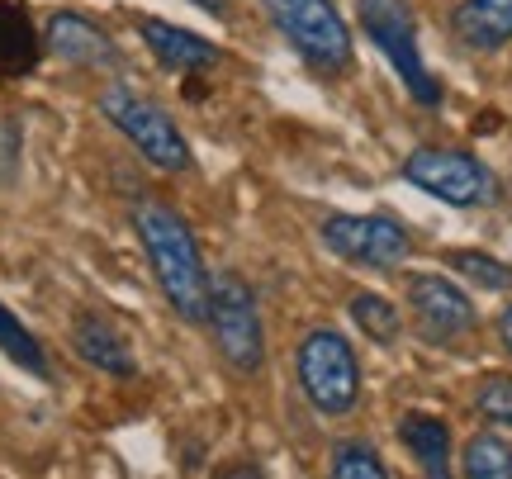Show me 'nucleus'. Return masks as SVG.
<instances>
[{
    "mask_svg": "<svg viewBox=\"0 0 512 479\" xmlns=\"http://www.w3.org/2000/svg\"><path fill=\"white\" fill-rule=\"evenodd\" d=\"M133 228L143 238V252L157 271L162 295L171 299V309L185 323H204L209 318V271L200 261L195 233L185 228V219L162 200H143L133 209Z\"/></svg>",
    "mask_w": 512,
    "mask_h": 479,
    "instance_id": "f257e3e1",
    "label": "nucleus"
},
{
    "mask_svg": "<svg viewBox=\"0 0 512 479\" xmlns=\"http://www.w3.org/2000/svg\"><path fill=\"white\" fill-rule=\"evenodd\" d=\"M271 24L285 34L294 53L313 62L318 72H347L351 67V34L347 19L332 0H261Z\"/></svg>",
    "mask_w": 512,
    "mask_h": 479,
    "instance_id": "f03ea898",
    "label": "nucleus"
},
{
    "mask_svg": "<svg viewBox=\"0 0 512 479\" xmlns=\"http://www.w3.org/2000/svg\"><path fill=\"white\" fill-rule=\"evenodd\" d=\"M209 323H214V342H219L223 361L238 375H256L261 356H266V332H261L252 285L238 271L209 276Z\"/></svg>",
    "mask_w": 512,
    "mask_h": 479,
    "instance_id": "7ed1b4c3",
    "label": "nucleus"
},
{
    "mask_svg": "<svg viewBox=\"0 0 512 479\" xmlns=\"http://www.w3.org/2000/svg\"><path fill=\"white\" fill-rule=\"evenodd\" d=\"M299 385L309 394V404L328 418H342L361 399V366L356 351L342 332L318 328L299 342Z\"/></svg>",
    "mask_w": 512,
    "mask_h": 479,
    "instance_id": "20e7f679",
    "label": "nucleus"
},
{
    "mask_svg": "<svg viewBox=\"0 0 512 479\" xmlns=\"http://www.w3.org/2000/svg\"><path fill=\"white\" fill-rule=\"evenodd\" d=\"M356 15H361V29L370 34V43H375V48L389 57V67L399 72L408 95H413L418 105H427V110L441 105V86L418 53V29H413L408 5H403V0H356Z\"/></svg>",
    "mask_w": 512,
    "mask_h": 479,
    "instance_id": "39448f33",
    "label": "nucleus"
},
{
    "mask_svg": "<svg viewBox=\"0 0 512 479\" xmlns=\"http://www.w3.org/2000/svg\"><path fill=\"white\" fill-rule=\"evenodd\" d=\"M403 176H408V185L427 190L432 200H446L456 209H479V204L498 200L494 171L456 148H413L403 157Z\"/></svg>",
    "mask_w": 512,
    "mask_h": 479,
    "instance_id": "423d86ee",
    "label": "nucleus"
},
{
    "mask_svg": "<svg viewBox=\"0 0 512 479\" xmlns=\"http://www.w3.org/2000/svg\"><path fill=\"white\" fill-rule=\"evenodd\" d=\"M100 114L152 166H162V171H185L190 166V143H185V133L171 124V114L162 105H152V100L124 91V86H110V91L100 95Z\"/></svg>",
    "mask_w": 512,
    "mask_h": 479,
    "instance_id": "0eeeda50",
    "label": "nucleus"
},
{
    "mask_svg": "<svg viewBox=\"0 0 512 479\" xmlns=\"http://www.w3.org/2000/svg\"><path fill=\"white\" fill-rule=\"evenodd\" d=\"M323 242L351 266H370V271H389L408 257L413 238L403 233V223L384 219V214H332L323 219Z\"/></svg>",
    "mask_w": 512,
    "mask_h": 479,
    "instance_id": "6e6552de",
    "label": "nucleus"
},
{
    "mask_svg": "<svg viewBox=\"0 0 512 479\" xmlns=\"http://www.w3.org/2000/svg\"><path fill=\"white\" fill-rule=\"evenodd\" d=\"M408 304H413V318L418 328L432 337V342H451L460 332L475 328V304L470 295L451 285L446 276H413L408 280Z\"/></svg>",
    "mask_w": 512,
    "mask_h": 479,
    "instance_id": "1a4fd4ad",
    "label": "nucleus"
},
{
    "mask_svg": "<svg viewBox=\"0 0 512 479\" xmlns=\"http://www.w3.org/2000/svg\"><path fill=\"white\" fill-rule=\"evenodd\" d=\"M48 48L72 67H110L114 57V38L95 24V19L76 15V10H57L48 19Z\"/></svg>",
    "mask_w": 512,
    "mask_h": 479,
    "instance_id": "9d476101",
    "label": "nucleus"
},
{
    "mask_svg": "<svg viewBox=\"0 0 512 479\" xmlns=\"http://www.w3.org/2000/svg\"><path fill=\"white\" fill-rule=\"evenodd\" d=\"M138 34L147 38V48L157 53V62L162 67H171V72H209L214 62H219V48L209 43V38L190 34V29H176V24H166V19L157 15H143L138 19Z\"/></svg>",
    "mask_w": 512,
    "mask_h": 479,
    "instance_id": "9b49d317",
    "label": "nucleus"
},
{
    "mask_svg": "<svg viewBox=\"0 0 512 479\" xmlns=\"http://www.w3.org/2000/svg\"><path fill=\"white\" fill-rule=\"evenodd\" d=\"M451 29L465 48L498 53L503 43H512V0H460L451 10Z\"/></svg>",
    "mask_w": 512,
    "mask_h": 479,
    "instance_id": "f8f14e48",
    "label": "nucleus"
},
{
    "mask_svg": "<svg viewBox=\"0 0 512 479\" xmlns=\"http://www.w3.org/2000/svg\"><path fill=\"white\" fill-rule=\"evenodd\" d=\"M38 57H43V38H38L29 10L15 0H0V81L29 76Z\"/></svg>",
    "mask_w": 512,
    "mask_h": 479,
    "instance_id": "ddd939ff",
    "label": "nucleus"
},
{
    "mask_svg": "<svg viewBox=\"0 0 512 479\" xmlns=\"http://www.w3.org/2000/svg\"><path fill=\"white\" fill-rule=\"evenodd\" d=\"M72 347L76 356L86 361V366L105 370V375H119V380H128L133 375V351H128V342L119 337V328H110L100 314H81L72 328Z\"/></svg>",
    "mask_w": 512,
    "mask_h": 479,
    "instance_id": "4468645a",
    "label": "nucleus"
},
{
    "mask_svg": "<svg viewBox=\"0 0 512 479\" xmlns=\"http://www.w3.org/2000/svg\"><path fill=\"white\" fill-rule=\"evenodd\" d=\"M403 446L413 451V461L422 465L427 479H451V427L427 413H408L399 423Z\"/></svg>",
    "mask_w": 512,
    "mask_h": 479,
    "instance_id": "2eb2a0df",
    "label": "nucleus"
},
{
    "mask_svg": "<svg viewBox=\"0 0 512 479\" xmlns=\"http://www.w3.org/2000/svg\"><path fill=\"white\" fill-rule=\"evenodd\" d=\"M465 479H512V442L498 432H479L465 446Z\"/></svg>",
    "mask_w": 512,
    "mask_h": 479,
    "instance_id": "dca6fc26",
    "label": "nucleus"
},
{
    "mask_svg": "<svg viewBox=\"0 0 512 479\" xmlns=\"http://www.w3.org/2000/svg\"><path fill=\"white\" fill-rule=\"evenodd\" d=\"M0 351H5L15 366L29 370V375H48V356H43V347L34 342V332L24 328L5 304H0Z\"/></svg>",
    "mask_w": 512,
    "mask_h": 479,
    "instance_id": "f3484780",
    "label": "nucleus"
},
{
    "mask_svg": "<svg viewBox=\"0 0 512 479\" xmlns=\"http://www.w3.org/2000/svg\"><path fill=\"white\" fill-rule=\"evenodd\" d=\"M351 318H356V328L370 332V337H375V342H384V347H389V342L403 332L399 309H394L384 295H370V290H361V295L351 299Z\"/></svg>",
    "mask_w": 512,
    "mask_h": 479,
    "instance_id": "a211bd4d",
    "label": "nucleus"
},
{
    "mask_svg": "<svg viewBox=\"0 0 512 479\" xmlns=\"http://www.w3.org/2000/svg\"><path fill=\"white\" fill-rule=\"evenodd\" d=\"M328 479H394L384 470V461L375 456V446L366 442H342L332 451V470Z\"/></svg>",
    "mask_w": 512,
    "mask_h": 479,
    "instance_id": "6ab92c4d",
    "label": "nucleus"
},
{
    "mask_svg": "<svg viewBox=\"0 0 512 479\" xmlns=\"http://www.w3.org/2000/svg\"><path fill=\"white\" fill-rule=\"evenodd\" d=\"M446 261H451L465 280L484 285V290H512V266L489 257V252H446Z\"/></svg>",
    "mask_w": 512,
    "mask_h": 479,
    "instance_id": "aec40b11",
    "label": "nucleus"
},
{
    "mask_svg": "<svg viewBox=\"0 0 512 479\" xmlns=\"http://www.w3.org/2000/svg\"><path fill=\"white\" fill-rule=\"evenodd\" d=\"M475 408L484 413V418L512 427V375H489L475 394Z\"/></svg>",
    "mask_w": 512,
    "mask_h": 479,
    "instance_id": "412c9836",
    "label": "nucleus"
},
{
    "mask_svg": "<svg viewBox=\"0 0 512 479\" xmlns=\"http://www.w3.org/2000/svg\"><path fill=\"white\" fill-rule=\"evenodd\" d=\"M214 479H266V475H261L256 465H247V461H242V465H223V470H219V475H214Z\"/></svg>",
    "mask_w": 512,
    "mask_h": 479,
    "instance_id": "4be33fe9",
    "label": "nucleus"
},
{
    "mask_svg": "<svg viewBox=\"0 0 512 479\" xmlns=\"http://www.w3.org/2000/svg\"><path fill=\"white\" fill-rule=\"evenodd\" d=\"M498 337H503V347L512 351V304L503 309V318H498Z\"/></svg>",
    "mask_w": 512,
    "mask_h": 479,
    "instance_id": "5701e85b",
    "label": "nucleus"
},
{
    "mask_svg": "<svg viewBox=\"0 0 512 479\" xmlns=\"http://www.w3.org/2000/svg\"><path fill=\"white\" fill-rule=\"evenodd\" d=\"M195 5H200V10H214V15H219V10H228L233 0H195Z\"/></svg>",
    "mask_w": 512,
    "mask_h": 479,
    "instance_id": "b1692460",
    "label": "nucleus"
}]
</instances>
